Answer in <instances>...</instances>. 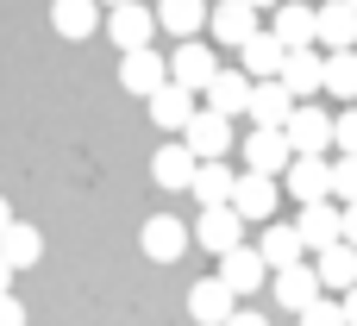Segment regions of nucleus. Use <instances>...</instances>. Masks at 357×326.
Listing matches in <instances>:
<instances>
[{
  "instance_id": "obj_1",
  "label": "nucleus",
  "mask_w": 357,
  "mask_h": 326,
  "mask_svg": "<svg viewBox=\"0 0 357 326\" xmlns=\"http://www.w3.org/2000/svg\"><path fill=\"white\" fill-rule=\"evenodd\" d=\"M282 138L295 157H326L333 151V113H320L314 101H295V113L282 119Z\"/></svg>"
},
{
  "instance_id": "obj_2",
  "label": "nucleus",
  "mask_w": 357,
  "mask_h": 326,
  "mask_svg": "<svg viewBox=\"0 0 357 326\" xmlns=\"http://www.w3.org/2000/svg\"><path fill=\"white\" fill-rule=\"evenodd\" d=\"M107 38L119 44V57L144 50V44H157V13L144 0H119V6H107Z\"/></svg>"
},
{
  "instance_id": "obj_3",
  "label": "nucleus",
  "mask_w": 357,
  "mask_h": 326,
  "mask_svg": "<svg viewBox=\"0 0 357 326\" xmlns=\"http://www.w3.org/2000/svg\"><path fill=\"white\" fill-rule=\"evenodd\" d=\"M182 145H188V157H195V163H220V157L232 151V119H226V113H213V107H207V113L195 107V119L182 126Z\"/></svg>"
},
{
  "instance_id": "obj_4",
  "label": "nucleus",
  "mask_w": 357,
  "mask_h": 326,
  "mask_svg": "<svg viewBox=\"0 0 357 326\" xmlns=\"http://www.w3.org/2000/svg\"><path fill=\"white\" fill-rule=\"evenodd\" d=\"M276 195H282V188H276V176H251V170H245V176H232V201H226V207H232L245 226H251V220H257V226H270Z\"/></svg>"
},
{
  "instance_id": "obj_5",
  "label": "nucleus",
  "mask_w": 357,
  "mask_h": 326,
  "mask_svg": "<svg viewBox=\"0 0 357 326\" xmlns=\"http://www.w3.org/2000/svg\"><path fill=\"white\" fill-rule=\"evenodd\" d=\"M163 63H169V82H176V88H188V94H201V88L213 82V69H220V57H213L201 38L176 44V57H163Z\"/></svg>"
},
{
  "instance_id": "obj_6",
  "label": "nucleus",
  "mask_w": 357,
  "mask_h": 326,
  "mask_svg": "<svg viewBox=\"0 0 357 326\" xmlns=\"http://www.w3.org/2000/svg\"><path fill=\"white\" fill-rule=\"evenodd\" d=\"M314 44H326V50H357V13L345 0H314Z\"/></svg>"
},
{
  "instance_id": "obj_7",
  "label": "nucleus",
  "mask_w": 357,
  "mask_h": 326,
  "mask_svg": "<svg viewBox=\"0 0 357 326\" xmlns=\"http://www.w3.org/2000/svg\"><path fill=\"white\" fill-rule=\"evenodd\" d=\"M119 82H126V94H157L163 82H169V63L157 57V44H144V50H126L119 57Z\"/></svg>"
},
{
  "instance_id": "obj_8",
  "label": "nucleus",
  "mask_w": 357,
  "mask_h": 326,
  "mask_svg": "<svg viewBox=\"0 0 357 326\" xmlns=\"http://www.w3.org/2000/svg\"><path fill=\"white\" fill-rule=\"evenodd\" d=\"M320 69H326V57H320L314 44H301V50H289V57H282L276 82L289 88V101H314V94H320Z\"/></svg>"
},
{
  "instance_id": "obj_9",
  "label": "nucleus",
  "mask_w": 357,
  "mask_h": 326,
  "mask_svg": "<svg viewBox=\"0 0 357 326\" xmlns=\"http://www.w3.org/2000/svg\"><path fill=\"white\" fill-rule=\"evenodd\" d=\"M289 138L276 132V126H251V138H245V170L251 176H282L289 170Z\"/></svg>"
},
{
  "instance_id": "obj_10",
  "label": "nucleus",
  "mask_w": 357,
  "mask_h": 326,
  "mask_svg": "<svg viewBox=\"0 0 357 326\" xmlns=\"http://www.w3.org/2000/svg\"><path fill=\"white\" fill-rule=\"evenodd\" d=\"M282 182H289V195H295L301 207H307V201H333V163H326V157H289Z\"/></svg>"
},
{
  "instance_id": "obj_11",
  "label": "nucleus",
  "mask_w": 357,
  "mask_h": 326,
  "mask_svg": "<svg viewBox=\"0 0 357 326\" xmlns=\"http://www.w3.org/2000/svg\"><path fill=\"white\" fill-rule=\"evenodd\" d=\"M138 245H144V258H151V264H176V258L188 251V226H182L176 214H151V220H144V232H138Z\"/></svg>"
},
{
  "instance_id": "obj_12",
  "label": "nucleus",
  "mask_w": 357,
  "mask_h": 326,
  "mask_svg": "<svg viewBox=\"0 0 357 326\" xmlns=\"http://www.w3.org/2000/svg\"><path fill=\"white\" fill-rule=\"evenodd\" d=\"M232 308H238V295H232L220 276H201V283L188 289V320H195V326H226V320H232Z\"/></svg>"
},
{
  "instance_id": "obj_13",
  "label": "nucleus",
  "mask_w": 357,
  "mask_h": 326,
  "mask_svg": "<svg viewBox=\"0 0 357 326\" xmlns=\"http://www.w3.org/2000/svg\"><path fill=\"white\" fill-rule=\"evenodd\" d=\"M188 239H201L213 258H226L232 245H245V220L232 214V207H201V220H195V232Z\"/></svg>"
},
{
  "instance_id": "obj_14",
  "label": "nucleus",
  "mask_w": 357,
  "mask_h": 326,
  "mask_svg": "<svg viewBox=\"0 0 357 326\" xmlns=\"http://www.w3.org/2000/svg\"><path fill=\"white\" fill-rule=\"evenodd\" d=\"M270 38H276L282 50L314 44V6H307V0H282V6H270Z\"/></svg>"
},
{
  "instance_id": "obj_15",
  "label": "nucleus",
  "mask_w": 357,
  "mask_h": 326,
  "mask_svg": "<svg viewBox=\"0 0 357 326\" xmlns=\"http://www.w3.org/2000/svg\"><path fill=\"white\" fill-rule=\"evenodd\" d=\"M295 239H301V251H326V245H339V201H307L301 220H295Z\"/></svg>"
},
{
  "instance_id": "obj_16",
  "label": "nucleus",
  "mask_w": 357,
  "mask_h": 326,
  "mask_svg": "<svg viewBox=\"0 0 357 326\" xmlns=\"http://www.w3.org/2000/svg\"><path fill=\"white\" fill-rule=\"evenodd\" d=\"M264 276H270V264L257 258V245H232V251L220 258V283H226L232 295H257Z\"/></svg>"
},
{
  "instance_id": "obj_17",
  "label": "nucleus",
  "mask_w": 357,
  "mask_h": 326,
  "mask_svg": "<svg viewBox=\"0 0 357 326\" xmlns=\"http://www.w3.org/2000/svg\"><path fill=\"white\" fill-rule=\"evenodd\" d=\"M207 31H213V44H232V50H238V44L257 31V13H251L245 0H213V6H207Z\"/></svg>"
},
{
  "instance_id": "obj_18",
  "label": "nucleus",
  "mask_w": 357,
  "mask_h": 326,
  "mask_svg": "<svg viewBox=\"0 0 357 326\" xmlns=\"http://www.w3.org/2000/svg\"><path fill=\"white\" fill-rule=\"evenodd\" d=\"M314 276H320V295H345L357 283V251L339 239V245H326V251H314Z\"/></svg>"
},
{
  "instance_id": "obj_19",
  "label": "nucleus",
  "mask_w": 357,
  "mask_h": 326,
  "mask_svg": "<svg viewBox=\"0 0 357 326\" xmlns=\"http://www.w3.org/2000/svg\"><path fill=\"white\" fill-rule=\"evenodd\" d=\"M201 94H207V107H213V113H226V119H232V113H245V101H251V75L220 63V69H213V82H207Z\"/></svg>"
},
{
  "instance_id": "obj_20",
  "label": "nucleus",
  "mask_w": 357,
  "mask_h": 326,
  "mask_svg": "<svg viewBox=\"0 0 357 326\" xmlns=\"http://www.w3.org/2000/svg\"><path fill=\"white\" fill-rule=\"evenodd\" d=\"M270 283H276V302H282L289 314H301L307 302H320V276H314V264H289V270H270Z\"/></svg>"
},
{
  "instance_id": "obj_21",
  "label": "nucleus",
  "mask_w": 357,
  "mask_h": 326,
  "mask_svg": "<svg viewBox=\"0 0 357 326\" xmlns=\"http://www.w3.org/2000/svg\"><path fill=\"white\" fill-rule=\"evenodd\" d=\"M282 57H289V50H282V44H276L264 25H257V31L238 44V63H245V75H251V82H270V75L282 69Z\"/></svg>"
},
{
  "instance_id": "obj_22",
  "label": "nucleus",
  "mask_w": 357,
  "mask_h": 326,
  "mask_svg": "<svg viewBox=\"0 0 357 326\" xmlns=\"http://www.w3.org/2000/svg\"><path fill=\"white\" fill-rule=\"evenodd\" d=\"M245 113H251L257 126H276V132H282V119L295 113V101H289V88L270 75V82H251V101H245Z\"/></svg>"
},
{
  "instance_id": "obj_23",
  "label": "nucleus",
  "mask_w": 357,
  "mask_h": 326,
  "mask_svg": "<svg viewBox=\"0 0 357 326\" xmlns=\"http://www.w3.org/2000/svg\"><path fill=\"white\" fill-rule=\"evenodd\" d=\"M0 258H6V270H31V264L44 258V232L25 226V220H13V226L0 232Z\"/></svg>"
},
{
  "instance_id": "obj_24",
  "label": "nucleus",
  "mask_w": 357,
  "mask_h": 326,
  "mask_svg": "<svg viewBox=\"0 0 357 326\" xmlns=\"http://www.w3.org/2000/svg\"><path fill=\"white\" fill-rule=\"evenodd\" d=\"M195 119V94L188 88H176V82H163L157 94H151V126H169V132H182Z\"/></svg>"
},
{
  "instance_id": "obj_25",
  "label": "nucleus",
  "mask_w": 357,
  "mask_h": 326,
  "mask_svg": "<svg viewBox=\"0 0 357 326\" xmlns=\"http://www.w3.org/2000/svg\"><path fill=\"white\" fill-rule=\"evenodd\" d=\"M188 176H195L188 145H182V138H176V145H157V157H151V182H157V188H188Z\"/></svg>"
},
{
  "instance_id": "obj_26",
  "label": "nucleus",
  "mask_w": 357,
  "mask_h": 326,
  "mask_svg": "<svg viewBox=\"0 0 357 326\" xmlns=\"http://www.w3.org/2000/svg\"><path fill=\"white\" fill-rule=\"evenodd\" d=\"M50 25H56V38L82 44V38L100 25V6H94V0H56V6H50Z\"/></svg>"
},
{
  "instance_id": "obj_27",
  "label": "nucleus",
  "mask_w": 357,
  "mask_h": 326,
  "mask_svg": "<svg viewBox=\"0 0 357 326\" xmlns=\"http://www.w3.org/2000/svg\"><path fill=\"white\" fill-rule=\"evenodd\" d=\"M151 13H157V25H163V31H176L182 44L207 25V0H157Z\"/></svg>"
},
{
  "instance_id": "obj_28",
  "label": "nucleus",
  "mask_w": 357,
  "mask_h": 326,
  "mask_svg": "<svg viewBox=\"0 0 357 326\" xmlns=\"http://www.w3.org/2000/svg\"><path fill=\"white\" fill-rule=\"evenodd\" d=\"M326 57V69H320V88L326 94H339L345 107L357 101V50H320Z\"/></svg>"
},
{
  "instance_id": "obj_29",
  "label": "nucleus",
  "mask_w": 357,
  "mask_h": 326,
  "mask_svg": "<svg viewBox=\"0 0 357 326\" xmlns=\"http://www.w3.org/2000/svg\"><path fill=\"white\" fill-rule=\"evenodd\" d=\"M188 188H195L201 207H226V201H232V170H226V157H220V163H195Z\"/></svg>"
},
{
  "instance_id": "obj_30",
  "label": "nucleus",
  "mask_w": 357,
  "mask_h": 326,
  "mask_svg": "<svg viewBox=\"0 0 357 326\" xmlns=\"http://www.w3.org/2000/svg\"><path fill=\"white\" fill-rule=\"evenodd\" d=\"M257 258H264L270 270H289V264H301L307 251H301L295 226H264V239H257Z\"/></svg>"
},
{
  "instance_id": "obj_31",
  "label": "nucleus",
  "mask_w": 357,
  "mask_h": 326,
  "mask_svg": "<svg viewBox=\"0 0 357 326\" xmlns=\"http://www.w3.org/2000/svg\"><path fill=\"white\" fill-rule=\"evenodd\" d=\"M333 201H339V207L357 201V157H339V163H333Z\"/></svg>"
},
{
  "instance_id": "obj_32",
  "label": "nucleus",
  "mask_w": 357,
  "mask_h": 326,
  "mask_svg": "<svg viewBox=\"0 0 357 326\" xmlns=\"http://www.w3.org/2000/svg\"><path fill=\"white\" fill-rule=\"evenodd\" d=\"M301 326H345L339 295H320V302H307V308H301Z\"/></svg>"
},
{
  "instance_id": "obj_33",
  "label": "nucleus",
  "mask_w": 357,
  "mask_h": 326,
  "mask_svg": "<svg viewBox=\"0 0 357 326\" xmlns=\"http://www.w3.org/2000/svg\"><path fill=\"white\" fill-rule=\"evenodd\" d=\"M333 145H339V157H357V101L345 113H333Z\"/></svg>"
},
{
  "instance_id": "obj_34",
  "label": "nucleus",
  "mask_w": 357,
  "mask_h": 326,
  "mask_svg": "<svg viewBox=\"0 0 357 326\" xmlns=\"http://www.w3.org/2000/svg\"><path fill=\"white\" fill-rule=\"evenodd\" d=\"M0 326H25V302L19 295H0Z\"/></svg>"
},
{
  "instance_id": "obj_35",
  "label": "nucleus",
  "mask_w": 357,
  "mask_h": 326,
  "mask_svg": "<svg viewBox=\"0 0 357 326\" xmlns=\"http://www.w3.org/2000/svg\"><path fill=\"white\" fill-rule=\"evenodd\" d=\"M339 239L357 251V201H351V207H339Z\"/></svg>"
},
{
  "instance_id": "obj_36",
  "label": "nucleus",
  "mask_w": 357,
  "mask_h": 326,
  "mask_svg": "<svg viewBox=\"0 0 357 326\" xmlns=\"http://www.w3.org/2000/svg\"><path fill=\"white\" fill-rule=\"evenodd\" d=\"M226 326H270V320H264L257 308H232V320H226Z\"/></svg>"
},
{
  "instance_id": "obj_37",
  "label": "nucleus",
  "mask_w": 357,
  "mask_h": 326,
  "mask_svg": "<svg viewBox=\"0 0 357 326\" xmlns=\"http://www.w3.org/2000/svg\"><path fill=\"white\" fill-rule=\"evenodd\" d=\"M339 308H345V326H357V283L345 289V295H339Z\"/></svg>"
},
{
  "instance_id": "obj_38",
  "label": "nucleus",
  "mask_w": 357,
  "mask_h": 326,
  "mask_svg": "<svg viewBox=\"0 0 357 326\" xmlns=\"http://www.w3.org/2000/svg\"><path fill=\"white\" fill-rule=\"evenodd\" d=\"M6 283H13V270H6V258H0V295H13V289H6Z\"/></svg>"
},
{
  "instance_id": "obj_39",
  "label": "nucleus",
  "mask_w": 357,
  "mask_h": 326,
  "mask_svg": "<svg viewBox=\"0 0 357 326\" xmlns=\"http://www.w3.org/2000/svg\"><path fill=\"white\" fill-rule=\"evenodd\" d=\"M6 226H13V207H6V195H0V232H6Z\"/></svg>"
},
{
  "instance_id": "obj_40",
  "label": "nucleus",
  "mask_w": 357,
  "mask_h": 326,
  "mask_svg": "<svg viewBox=\"0 0 357 326\" xmlns=\"http://www.w3.org/2000/svg\"><path fill=\"white\" fill-rule=\"evenodd\" d=\"M245 6H251V13H270V6H282V0H245Z\"/></svg>"
},
{
  "instance_id": "obj_41",
  "label": "nucleus",
  "mask_w": 357,
  "mask_h": 326,
  "mask_svg": "<svg viewBox=\"0 0 357 326\" xmlns=\"http://www.w3.org/2000/svg\"><path fill=\"white\" fill-rule=\"evenodd\" d=\"M94 6H119V0H94Z\"/></svg>"
},
{
  "instance_id": "obj_42",
  "label": "nucleus",
  "mask_w": 357,
  "mask_h": 326,
  "mask_svg": "<svg viewBox=\"0 0 357 326\" xmlns=\"http://www.w3.org/2000/svg\"><path fill=\"white\" fill-rule=\"evenodd\" d=\"M345 6H351V13H357V0H345Z\"/></svg>"
},
{
  "instance_id": "obj_43",
  "label": "nucleus",
  "mask_w": 357,
  "mask_h": 326,
  "mask_svg": "<svg viewBox=\"0 0 357 326\" xmlns=\"http://www.w3.org/2000/svg\"><path fill=\"white\" fill-rule=\"evenodd\" d=\"M307 6H314V0H307Z\"/></svg>"
},
{
  "instance_id": "obj_44",
  "label": "nucleus",
  "mask_w": 357,
  "mask_h": 326,
  "mask_svg": "<svg viewBox=\"0 0 357 326\" xmlns=\"http://www.w3.org/2000/svg\"><path fill=\"white\" fill-rule=\"evenodd\" d=\"M207 6H213V0H207Z\"/></svg>"
}]
</instances>
